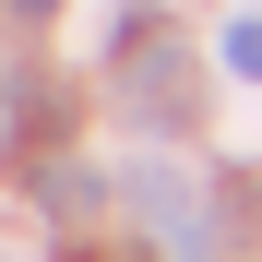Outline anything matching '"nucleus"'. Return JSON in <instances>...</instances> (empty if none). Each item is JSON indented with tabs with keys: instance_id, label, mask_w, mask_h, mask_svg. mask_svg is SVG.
Segmentation results:
<instances>
[{
	"instance_id": "nucleus-4",
	"label": "nucleus",
	"mask_w": 262,
	"mask_h": 262,
	"mask_svg": "<svg viewBox=\"0 0 262 262\" xmlns=\"http://www.w3.org/2000/svg\"><path fill=\"white\" fill-rule=\"evenodd\" d=\"M227 72H238V83H262V12H238V24H227Z\"/></svg>"
},
{
	"instance_id": "nucleus-3",
	"label": "nucleus",
	"mask_w": 262,
	"mask_h": 262,
	"mask_svg": "<svg viewBox=\"0 0 262 262\" xmlns=\"http://www.w3.org/2000/svg\"><path fill=\"white\" fill-rule=\"evenodd\" d=\"M96 203H107L96 167H48V214H96Z\"/></svg>"
},
{
	"instance_id": "nucleus-2",
	"label": "nucleus",
	"mask_w": 262,
	"mask_h": 262,
	"mask_svg": "<svg viewBox=\"0 0 262 262\" xmlns=\"http://www.w3.org/2000/svg\"><path fill=\"white\" fill-rule=\"evenodd\" d=\"M119 203L155 227V250H167V262H214V203H203V179H179V167H131Z\"/></svg>"
},
{
	"instance_id": "nucleus-5",
	"label": "nucleus",
	"mask_w": 262,
	"mask_h": 262,
	"mask_svg": "<svg viewBox=\"0 0 262 262\" xmlns=\"http://www.w3.org/2000/svg\"><path fill=\"white\" fill-rule=\"evenodd\" d=\"M12 12H24V24H48V12H60V0H12Z\"/></svg>"
},
{
	"instance_id": "nucleus-1",
	"label": "nucleus",
	"mask_w": 262,
	"mask_h": 262,
	"mask_svg": "<svg viewBox=\"0 0 262 262\" xmlns=\"http://www.w3.org/2000/svg\"><path fill=\"white\" fill-rule=\"evenodd\" d=\"M119 96L143 107L155 131H191V96H203V83H191V60H179L167 24H119Z\"/></svg>"
}]
</instances>
